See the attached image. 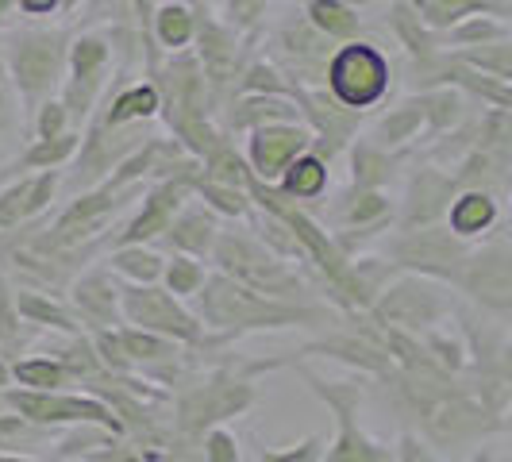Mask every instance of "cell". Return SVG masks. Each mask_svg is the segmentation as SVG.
Here are the masks:
<instances>
[{
    "label": "cell",
    "instance_id": "cell-31",
    "mask_svg": "<svg viewBox=\"0 0 512 462\" xmlns=\"http://www.w3.org/2000/svg\"><path fill=\"white\" fill-rule=\"evenodd\" d=\"M420 128H424V108H420V101H409L378 120V128H374V139H370V143H378V147L389 151V147H401V143L416 139V131Z\"/></svg>",
    "mask_w": 512,
    "mask_h": 462
},
{
    "label": "cell",
    "instance_id": "cell-34",
    "mask_svg": "<svg viewBox=\"0 0 512 462\" xmlns=\"http://www.w3.org/2000/svg\"><path fill=\"white\" fill-rule=\"evenodd\" d=\"M154 31H158L162 47L178 51V47H185V43L193 39L197 20H193V12H189V8H181V4H162V8H158V16H154Z\"/></svg>",
    "mask_w": 512,
    "mask_h": 462
},
{
    "label": "cell",
    "instance_id": "cell-37",
    "mask_svg": "<svg viewBox=\"0 0 512 462\" xmlns=\"http://www.w3.org/2000/svg\"><path fill=\"white\" fill-rule=\"evenodd\" d=\"M162 278H166V289H170L174 297H193V293L201 289V282H205V266L189 255H174L166 262Z\"/></svg>",
    "mask_w": 512,
    "mask_h": 462
},
{
    "label": "cell",
    "instance_id": "cell-5",
    "mask_svg": "<svg viewBox=\"0 0 512 462\" xmlns=\"http://www.w3.org/2000/svg\"><path fill=\"white\" fill-rule=\"evenodd\" d=\"M385 251L393 258V266L412 270L420 278H439V282H451V285H459L462 266L470 258L466 239L451 235V228H439V224L401 228V235L393 243H385Z\"/></svg>",
    "mask_w": 512,
    "mask_h": 462
},
{
    "label": "cell",
    "instance_id": "cell-47",
    "mask_svg": "<svg viewBox=\"0 0 512 462\" xmlns=\"http://www.w3.org/2000/svg\"><path fill=\"white\" fill-rule=\"evenodd\" d=\"M4 385H8V366L0 362V389H4Z\"/></svg>",
    "mask_w": 512,
    "mask_h": 462
},
{
    "label": "cell",
    "instance_id": "cell-9",
    "mask_svg": "<svg viewBox=\"0 0 512 462\" xmlns=\"http://www.w3.org/2000/svg\"><path fill=\"white\" fill-rule=\"evenodd\" d=\"M305 378H308V385H312V393H316V397L335 412V420H339V436H335L332 451L320 455V462H393L389 447L374 443V439L359 428V420H355V405H359V389H355V385H328V382H320V378H312V374H305Z\"/></svg>",
    "mask_w": 512,
    "mask_h": 462
},
{
    "label": "cell",
    "instance_id": "cell-30",
    "mask_svg": "<svg viewBox=\"0 0 512 462\" xmlns=\"http://www.w3.org/2000/svg\"><path fill=\"white\" fill-rule=\"evenodd\" d=\"M308 24L316 27L324 39H355L359 35L355 8H347L339 0H308Z\"/></svg>",
    "mask_w": 512,
    "mask_h": 462
},
{
    "label": "cell",
    "instance_id": "cell-15",
    "mask_svg": "<svg viewBox=\"0 0 512 462\" xmlns=\"http://www.w3.org/2000/svg\"><path fill=\"white\" fill-rule=\"evenodd\" d=\"M455 174L439 170H416L409 181V201L401 212V228H428L439 216H447V205L455 201Z\"/></svg>",
    "mask_w": 512,
    "mask_h": 462
},
{
    "label": "cell",
    "instance_id": "cell-48",
    "mask_svg": "<svg viewBox=\"0 0 512 462\" xmlns=\"http://www.w3.org/2000/svg\"><path fill=\"white\" fill-rule=\"evenodd\" d=\"M339 4H347V8H359V4H370V0H339Z\"/></svg>",
    "mask_w": 512,
    "mask_h": 462
},
{
    "label": "cell",
    "instance_id": "cell-12",
    "mask_svg": "<svg viewBox=\"0 0 512 462\" xmlns=\"http://www.w3.org/2000/svg\"><path fill=\"white\" fill-rule=\"evenodd\" d=\"M305 151H312V131L305 124H297V120H289V124H262V128L251 131V147H247L251 162H247V170L258 181L274 185L285 174V166Z\"/></svg>",
    "mask_w": 512,
    "mask_h": 462
},
{
    "label": "cell",
    "instance_id": "cell-38",
    "mask_svg": "<svg viewBox=\"0 0 512 462\" xmlns=\"http://www.w3.org/2000/svg\"><path fill=\"white\" fill-rule=\"evenodd\" d=\"M20 339V312H16V293L0 274V347H16Z\"/></svg>",
    "mask_w": 512,
    "mask_h": 462
},
{
    "label": "cell",
    "instance_id": "cell-16",
    "mask_svg": "<svg viewBox=\"0 0 512 462\" xmlns=\"http://www.w3.org/2000/svg\"><path fill=\"white\" fill-rule=\"evenodd\" d=\"M77 320L93 324L97 332L120 328V285L112 282V270H89L74 282Z\"/></svg>",
    "mask_w": 512,
    "mask_h": 462
},
{
    "label": "cell",
    "instance_id": "cell-20",
    "mask_svg": "<svg viewBox=\"0 0 512 462\" xmlns=\"http://www.w3.org/2000/svg\"><path fill=\"white\" fill-rule=\"evenodd\" d=\"M447 220H451V235L474 239L497 224V201L482 189H466L447 205Z\"/></svg>",
    "mask_w": 512,
    "mask_h": 462
},
{
    "label": "cell",
    "instance_id": "cell-10",
    "mask_svg": "<svg viewBox=\"0 0 512 462\" xmlns=\"http://www.w3.org/2000/svg\"><path fill=\"white\" fill-rule=\"evenodd\" d=\"M459 289L497 316L512 308V251L505 239H493L482 251H470L462 266Z\"/></svg>",
    "mask_w": 512,
    "mask_h": 462
},
{
    "label": "cell",
    "instance_id": "cell-8",
    "mask_svg": "<svg viewBox=\"0 0 512 462\" xmlns=\"http://www.w3.org/2000/svg\"><path fill=\"white\" fill-rule=\"evenodd\" d=\"M251 401H255L251 382L231 378V374H216L208 382L189 385L178 397V428L185 436H205V428H216L220 420L251 409Z\"/></svg>",
    "mask_w": 512,
    "mask_h": 462
},
{
    "label": "cell",
    "instance_id": "cell-26",
    "mask_svg": "<svg viewBox=\"0 0 512 462\" xmlns=\"http://www.w3.org/2000/svg\"><path fill=\"white\" fill-rule=\"evenodd\" d=\"M116 339H120V347L131 359V366H162V362H174V355H178L174 339L139 332V328H116Z\"/></svg>",
    "mask_w": 512,
    "mask_h": 462
},
{
    "label": "cell",
    "instance_id": "cell-41",
    "mask_svg": "<svg viewBox=\"0 0 512 462\" xmlns=\"http://www.w3.org/2000/svg\"><path fill=\"white\" fill-rule=\"evenodd\" d=\"M205 459L208 462H239V443L224 428H208L205 436Z\"/></svg>",
    "mask_w": 512,
    "mask_h": 462
},
{
    "label": "cell",
    "instance_id": "cell-27",
    "mask_svg": "<svg viewBox=\"0 0 512 462\" xmlns=\"http://www.w3.org/2000/svg\"><path fill=\"white\" fill-rule=\"evenodd\" d=\"M77 147H81V135H77V131H62V135H54V139H35L12 170H16V174H20V170H58L62 162L74 158Z\"/></svg>",
    "mask_w": 512,
    "mask_h": 462
},
{
    "label": "cell",
    "instance_id": "cell-4",
    "mask_svg": "<svg viewBox=\"0 0 512 462\" xmlns=\"http://www.w3.org/2000/svg\"><path fill=\"white\" fill-rule=\"evenodd\" d=\"M120 316L128 324H135L139 332H154L162 339L185 343V347H208L201 320L181 305V297H174L162 285H128V289H120Z\"/></svg>",
    "mask_w": 512,
    "mask_h": 462
},
{
    "label": "cell",
    "instance_id": "cell-1",
    "mask_svg": "<svg viewBox=\"0 0 512 462\" xmlns=\"http://www.w3.org/2000/svg\"><path fill=\"white\" fill-rule=\"evenodd\" d=\"M197 297V320L201 328H216L212 343H224L231 335L243 332H262V328H301V324H324L328 320V308L316 305H293V301H274V297H262L255 289L239 285L228 274H212L201 282V289L193 293Z\"/></svg>",
    "mask_w": 512,
    "mask_h": 462
},
{
    "label": "cell",
    "instance_id": "cell-40",
    "mask_svg": "<svg viewBox=\"0 0 512 462\" xmlns=\"http://www.w3.org/2000/svg\"><path fill=\"white\" fill-rule=\"evenodd\" d=\"M324 455V439L320 436H308L305 443H297V447H285V451H258V462H320Z\"/></svg>",
    "mask_w": 512,
    "mask_h": 462
},
{
    "label": "cell",
    "instance_id": "cell-21",
    "mask_svg": "<svg viewBox=\"0 0 512 462\" xmlns=\"http://www.w3.org/2000/svg\"><path fill=\"white\" fill-rule=\"evenodd\" d=\"M278 181H282L278 193H285L289 201H316L328 189V162L312 151L297 154Z\"/></svg>",
    "mask_w": 512,
    "mask_h": 462
},
{
    "label": "cell",
    "instance_id": "cell-44",
    "mask_svg": "<svg viewBox=\"0 0 512 462\" xmlns=\"http://www.w3.org/2000/svg\"><path fill=\"white\" fill-rule=\"evenodd\" d=\"M8 8H12V0H0V24H4V16H8Z\"/></svg>",
    "mask_w": 512,
    "mask_h": 462
},
{
    "label": "cell",
    "instance_id": "cell-17",
    "mask_svg": "<svg viewBox=\"0 0 512 462\" xmlns=\"http://www.w3.org/2000/svg\"><path fill=\"white\" fill-rule=\"evenodd\" d=\"M54 189H58V170H43L35 178L12 181L0 193V231H12L27 220H35L43 208L51 205Z\"/></svg>",
    "mask_w": 512,
    "mask_h": 462
},
{
    "label": "cell",
    "instance_id": "cell-7",
    "mask_svg": "<svg viewBox=\"0 0 512 462\" xmlns=\"http://www.w3.org/2000/svg\"><path fill=\"white\" fill-rule=\"evenodd\" d=\"M4 401L27 424H97L112 436L124 432V420L97 397H66L54 389H4Z\"/></svg>",
    "mask_w": 512,
    "mask_h": 462
},
{
    "label": "cell",
    "instance_id": "cell-22",
    "mask_svg": "<svg viewBox=\"0 0 512 462\" xmlns=\"http://www.w3.org/2000/svg\"><path fill=\"white\" fill-rule=\"evenodd\" d=\"M301 108H293L289 97H274V93H251L231 108V128H247L255 131L262 124H289L297 120Z\"/></svg>",
    "mask_w": 512,
    "mask_h": 462
},
{
    "label": "cell",
    "instance_id": "cell-46",
    "mask_svg": "<svg viewBox=\"0 0 512 462\" xmlns=\"http://www.w3.org/2000/svg\"><path fill=\"white\" fill-rule=\"evenodd\" d=\"M0 462H35V459H20V455H0Z\"/></svg>",
    "mask_w": 512,
    "mask_h": 462
},
{
    "label": "cell",
    "instance_id": "cell-32",
    "mask_svg": "<svg viewBox=\"0 0 512 462\" xmlns=\"http://www.w3.org/2000/svg\"><path fill=\"white\" fill-rule=\"evenodd\" d=\"M389 24H393L397 39H401V43H405V47H409L416 58L439 54V35L420 24V16L412 12L405 0H397V4H393V16H389Z\"/></svg>",
    "mask_w": 512,
    "mask_h": 462
},
{
    "label": "cell",
    "instance_id": "cell-2",
    "mask_svg": "<svg viewBox=\"0 0 512 462\" xmlns=\"http://www.w3.org/2000/svg\"><path fill=\"white\" fill-rule=\"evenodd\" d=\"M212 258H216L220 274L235 278L239 285L255 289L262 297H274V301L301 305L297 297L305 293V282L285 266L282 255H274L255 235H247V231H220L216 243H212Z\"/></svg>",
    "mask_w": 512,
    "mask_h": 462
},
{
    "label": "cell",
    "instance_id": "cell-23",
    "mask_svg": "<svg viewBox=\"0 0 512 462\" xmlns=\"http://www.w3.org/2000/svg\"><path fill=\"white\" fill-rule=\"evenodd\" d=\"M401 154H389L385 147L370 143V139H359L355 151H351V178H355V189H382L385 181L393 178Z\"/></svg>",
    "mask_w": 512,
    "mask_h": 462
},
{
    "label": "cell",
    "instance_id": "cell-39",
    "mask_svg": "<svg viewBox=\"0 0 512 462\" xmlns=\"http://www.w3.org/2000/svg\"><path fill=\"white\" fill-rule=\"evenodd\" d=\"M35 131H39V139H54V135L70 131V112H66V104L62 101L39 104V108H35Z\"/></svg>",
    "mask_w": 512,
    "mask_h": 462
},
{
    "label": "cell",
    "instance_id": "cell-28",
    "mask_svg": "<svg viewBox=\"0 0 512 462\" xmlns=\"http://www.w3.org/2000/svg\"><path fill=\"white\" fill-rule=\"evenodd\" d=\"M108 270L124 274V278H131L135 285H154L162 278V270H166V258L147 251L143 243H139V247H112Z\"/></svg>",
    "mask_w": 512,
    "mask_h": 462
},
{
    "label": "cell",
    "instance_id": "cell-3",
    "mask_svg": "<svg viewBox=\"0 0 512 462\" xmlns=\"http://www.w3.org/2000/svg\"><path fill=\"white\" fill-rule=\"evenodd\" d=\"M8 74L12 85L20 89L24 104L35 112L39 101L58 85V74L66 66V35L62 31H16L8 39Z\"/></svg>",
    "mask_w": 512,
    "mask_h": 462
},
{
    "label": "cell",
    "instance_id": "cell-14",
    "mask_svg": "<svg viewBox=\"0 0 512 462\" xmlns=\"http://www.w3.org/2000/svg\"><path fill=\"white\" fill-rule=\"evenodd\" d=\"M185 197H189V185H185V181L162 178L151 193H147L139 216H135L131 224H124V231L112 239V247H139V243H147V239H158L162 231L170 228V220L181 212Z\"/></svg>",
    "mask_w": 512,
    "mask_h": 462
},
{
    "label": "cell",
    "instance_id": "cell-13",
    "mask_svg": "<svg viewBox=\"0 0 512 462\" xmlns=\"http://www.w3.org/2000/svg\"><path fill=\"white\" fill-rule=\"evenodd\" d=\"M108 58H112V47L104 43L101 35H81L70 47V85H66V112L70 120H85L89 108L97 101L104 85V74H108Z\"/></svg>",
    "mask_w": 512,
    "mask_h": 462
},
{
    "label": "cell",
    "instance_id": "cell-11",
    "mask_svg": "<svg viewBox=\"0 0 512 462\" xmlns=\"http://www.w3.org/2000/svg\"><path fill=\"white\" fill-rule=\"evenodd\" d=\"M443 312H447L443 293L420 278H401L397 285H385L374 297V316L382 324H397V328H428Z\"/></svg>",
    "mask_w": 512,
    "mask_h": 462
},
{
    "label": "cell",
    "instance_id": "cell-43",
    "mask_svg": "<svg viewBox=\"0 0 512 462\" xmlns=\"http://www.w3.org/2000/svg\"><path fill=\"white\" fill-rule=\"evenodd\" d=\"M16 4H20V12H27V16H47L62 0H16Z\"/></svg>",
    "mask_w": 512,
    "mask_h": 462
},
{
    "label": "cell",
    "instance_id": "cell-29",
    "mask_svg": "<svg viewBox=\"0 0 512 462\" xmlns=\"http://www.w3.org/2000/svg\"><path fill=\"white\" fill-rule=\"evenodd\" d=\"M439 47H482V43H501L509 39L505 20H489V16H466L447 31H436Z\"/></svg>",
    "mask_w": 512,
    "mask_h": 462
},
{
    "label": "cell",
    "instance_id": "cell-33",
    "mask_svg": "<svg viewBox=\"0 0 512 462\" xmlns=\"http://www.w3.org/2000/svg\"><path fill=\"white\" fill-rule=\"evenodd\" d=\"M189 193H201L205 197V208L212 212H224V216H251V197L243 189H231V185H220V181H208L201 174L189 178Z\"/></svg>",
    "mask_w": 512,
    "mask_h": 462
},
{
    "label": "cell",
    "instance_id": "cell-19",
    "mask_svg": "<svg viewBox=\"0 0 512 462\" xmlns=\"http://www.w3.org/2000/svg\"><path fill=\"white\" fill-rule=\"evenodd\" d=\"M412 12L420 16V24L428 27V31H447V27H455L459 20L466 16H505L509 12V4L505 0H405Z\"/></svg>",
    "mask_w": 512,
    "mask_h": 462
},
{
    "label": "cell",
    "instance_id": "cell-6",
    "mask_svg": "<svg viewBox=\"0 0 512 462\" xmlns=\"http://www.w3.org/2000/svg\"><path fill=\"white\" fill-rule=\"evenodd\" d=\"M328 77V89L343 108H374L389 93V62L378 47L370 43H351V47H339L324 66Z\"/></svg>",
    "mask_w": 512,
    "mask_h": 462
},
{
    "label": "cell",
    "instance_id": "cell-36",
    "mask_svg": "<svg viewBox=\"0 0 512 462\" xmlns=\"http://www.w3.org/2000/svg\"><path fill=\"white\" fill-rule=\"evenodd\" d=\"M8 378L24 382L27 389H54V385H66L70 374L58 359H24L8 370Z\"/></svg>",
    "mask_w": 512,
    "mask_h": 462
},
{
    "label": "cell",
    "instance_id": "cell-35",
    "mask_svg": "<svg viewBox=\"0 0 512 462\" xmlns=\"http://www.w3.org/2000/svg\"><path fill=\"white\" fill-rule=\"evenodd\" d=\"M420 108H424V124H428V128L447 131L451 124H459L462 97H459V89L443 85V89H432L428 97H420Z\"/></svg>",
    "mask_w": 512,
    "mask_h": 462
},
{
    "label": "cell",
    "instance_id": "cell-45",
    "mask_svg": "<svg viewBox=\"0 0 512 462\" xmlns=\"http://www.w3.org/2000/svg\"><path fill=\"white\" fill-rule=\"evenodd\" d=\"M470 462H493V455H489V451H478V455H474Z\"/></svg>",
    "mask_w": 512,
    "mask_h": 462
},
{
    "label": "cell",
    "instance_id": "cell-25",
    "mask_svg": "<svg viewBox=\"0 0 512 462\" xmlns=\"http://www.w3.org/2000/svg\"><path fill=\"white\" fill-rule=\"evenodd\" d=\"M16 312L24 320H31V324H47V328H58V332L66 335H81V328H85L77 320V312L51 301L47 293H16Z\"/></svg>",
    "mask_w": 512,
    "mask_h": 462
},
{
    "label": "cell",
    "instance_id": "cell-24",
    "mask_svg": "<svg viewBox=\"0 0 512 462\" xmlns=\"http://www.w3.org/2000/svg\"><path fill=\"white\" fill-rule=\"evenodd\" d=\"M162 108V97H158V85H131L124 89L116 101L108 104L104 112V128H124V124H143L151 120L154 112Z\"/></svg>",
    "mask_w": 512,
    "mask_h": 462
},
{
    "label": "cell",
    "instance_id": "cell-18",
    "mask_svg": "<svg viewBox=\"0 0 512 462\" xmlns=\"http://www.w3.org/2000/svg\"><path fill=\"white\" fill-rule=\"evenodd\" d=\"M216 235H220L216 216L205 205H181V212L170 220V228L162 231L166 247H174V255H189V258L212 255Z\"/></svg>",
    "mask_w": 512,
    "mask_h": 462
},
{
    "label": "cell",
    "instance_id": "cell-42",
    "mask_svg": "<svg viewBox=\"0 0 512 462\" xmlns=\"http://www.w3.org/2000/svg\"><path fill=\"white\" fill-rule=\"evenodd\" d=\"M397 459H401V462H439L436 451H432V443H424V439L412 436V432H405V436H401Z\"/></svg>",
    "mask_w": 512,
    "mask_h": 462
}]
</instances>
